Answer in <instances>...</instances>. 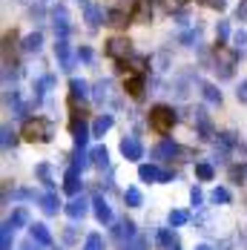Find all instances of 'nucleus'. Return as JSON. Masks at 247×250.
<instances>
[{
    "label": "nucleus",
    "instance_id": "f257e3e1",
    "mask_svg": "<svg viewBox=\"0 0 247 250\" xmlns=\"http://www.w3.org/2000/svg\"><path fill=\"white\" fill-rule=\"evenodd\" d=\"M52 135H55V126L49 118H29L23 124V141L32 144H49Z\"/></svg>",
    "mask_w": 247,
    "mask_h": 250
},
{
    "label": "nucleus",
    "instance_id": "f03ea898",
    "mask_svg": "<svg viewBox=\"0 0 247 250\" xmlns=\"http://www.w3.org/2000/svg\"><path fill=\"white\" fill-rule=\"evenodd\" d=\"M178 124V115H175L173 106H167V104H155L152 109H149V126L155 129V132H170L173 126Z\"/></svg>",
    "mask_w": 247,
    "mask_h": 250
},
{
    "label": "nucleus",
    "instance_id": "7ed1b4c3",
    "mask_svg": "<svg viewBox=\"0 0 247 250\" xmlns=\"http://www.w3.org/2000/svg\"><path fill=\"white\" fill-rule=\"evenodd\" d=\"M55 58H58V63H61L63 72H72L75 63H78V49L69 46L66 38H58V41H55Z\"/></svg>",
    "mask_w": 247,
    "mask_h": 250
},
{
    "label": "nucleus",
    "instance_id": "20e7f679",
    "mask_svg": "<svg viewBox=\"0 0 247 250\" xmlns=\"http://www.w3.org/2000/svg\"><path fill=\"white\" fill-rule=\"evenodd\" d=\"M242 55L233 49V52H224L222 46H216V72H219V78H233V72H236V61H239Z\"/></svg>",
    "mask_w": 247,
    "mask_h": 250
},
{
    "label": "nucleus",
    "instance_id": "39448f33",
    "mask_svg": "<svg viewBox=\"0 0 247 250\" xmlns=\"http://www.w3.org/2000/svg\"><path fill=\"white\" fill-rule=\"evenodd\" d=\"M103 52H106L112 61H121V58H129V55H132V43H129L126 35H112V38H106V49Z\"/></svg>",
    "mask_w": 247,
    "mask_h": 250
},
{
    "label": "nucleus",
    "instance_id": "423d86ee",
    "mask_svg": "<svg viewBox=\"0 0 247 250\" xmlns=\"http://www.w3.org/2000/svg\"><path fill=\"white\" fill-rule=\"evenodd\" d=\"M112 239H115V245H121V248H129V242L135 239V233H138V227L135 222H129V219H121V222H112Z\"/></svg>",
    "mask_w": 247,
    "mask_h": 250
},
{
    "label": "nucleus",
    "instance_id": "0eeeda50",
    "mask_svg": "<svg viewBox=\"0 0 247 250\" xmlns=\"http://www.w3.org/2000/svg\"><path fill=\"white\" fill-rule=\"evenodd\" d=\"M52 29H55V35L58 38H69V32H72V23H69V15H66V9L58 3L55 9H52Z\"/></svg>",
    "mask_w": 247,
    "mask_h": 250
},
{
    "label": "nucleus",
    "instance_id": "6e6552de",
    "mask_svg": "<svg viewBox=\"0 0 247 250\" xmlns=\"http://www.w3.org/2000/svg\"><path fill=\"white\" fill-rule=\"evenodd\" d=\"M121 155L126 161H141L144 158V144L135 135H124L121 138Z\"/></svg>",
    "mask_w": 247,
    "mask_h": 250
},
{
    "label": "nucleus",
    "instance_id": "1a4fd4ad",
    "mask_svg": "<svg viewBox=\"0 0 247 250\" xmlns=\"http://www.w3.org/2000/svg\"><path fill=\"white\" fill-rule=\"evenodd\" d=\"M181 152H184V150H181L175 141H161L155 150L149 152V158H152V161H173V158H178Z\"/></svg>",
    "mask_w": 247,
    "mask_h": 250
},
{
    "label": "nucleus",
    "instance_id": "9d476101",
    "mask_svg": "<svg viewBox=\"0 0 247 250\" xmlns=\"http://www.w3.org/2000/svg\"><path fill=\"white\" fill-rule=\"evenodd\" d=\"M69 129H72L75 147H86V141H89V126H86V121H83V115H81V112H75V115H72Z\"/></svg>",
    "mask_w": 247,
    "mask_h": 250
},
{
    "label": "nucleus",
    "instance_id": "9b49d317",
    "mask_svg": "<svg viewBox=\"0 0 247 250\" xmlns=\"http://www.w3.org/2000/svg\"><path fill=\"white\" fill-rule=\"evenodd\" d=\"M152 21V0H135L129 12V23H149Z\"/></svg>",
    "mask_w": 247,
    "mask_h": 250
},
{
    "label": "nucleus",
    "instance_id": "f8f14e48",
    "mask_svg": "<svg viewBox=\"0 0 247 250\" xmlns=\"http://www.w3.org/2000/svg\"><path fill=\"white\" fill-rule=\"evenodd\" d=\"M89 95H92V86H89L86 81H81V78H72V81H69V101H72V106L83 104Z\"/></svg>",
    "mask_w": 247,
    "mask_h": 250
},
{
    "label": "nucleus",
    "instance_id": "ddd939ff",
    "mask_svg": "<svg viewBox=\"0 0 247 250\" xmlns=\"http://www.w3.org/2000/svg\"><path fill=\"white\" fill-rule=\"evenodd\" d=\"M83 21H86V26L89 29H98V26H103V21H106V12L101 9L98 3H83Z\"/></svg>",
    "mask_w": 247,
    "mask_h": 250
},
{
    "label": "nucleus",
    "instance_id": "4468645a",
    "mask_svg": "<svg viewBox=\"0 0 247 250\" xmlns=\"http://www.w3.org/2000/svg\"><path fill=\"white\" fill-rule=\"evenodd\" d=\"M155 245L158 248H181V239H178V233H175V227L170 225V227H161V230H155Z\"/></svg>",
    "mask_w": 247,
    "mask_h": 250
},
{
    "label": "nucleus",
    "instance_id": "2eb2a0df",
    "mask_svg": "<svg viewBox=\"0 0 247 250\" xmlns=\"http://www.w3.org/2000/svg\"><path fill=\"white\" fill-rule=\"evenodd\" d=\"M193 118H196V129H198V138H201V141H210V138H216V132H213V121L207 118V112H204L201 106L193 112Z\"/></svg>",
    "mask_w": 247,
    "mask_h": 250
},
{
    "label": "nucleus",
    "instance_id": "dca6fc26",
    "mask_svg": "<svg viewBox=\"0 0 247 250\" xmlns=\"http://www.w3.org/2000/svg\"><path fill=\"white\" fill-rule=\"evenodd\" d=\"M92 213H95V219H98L101 225H112V222H115V213H112V207L103 201V196H92Z\"/></svg>",
    "mask_w": 247,
    "mask_h": 250
},
{
    "label": "nucleus",
    "instance_id": "f3484780",
    "mask_svg": "<svg viewBox=\"0 0 247 250\" xmlns=\"http://www.w3.org/2000/svg\"><path fill=\"white\" fill-rule=\"evenodd\" d=\"M124 89H126V95H129V98L141 101L144 95H147V78L135 72L132 78H126V86H124Z\"/></svg>",
    "mask_w": 247,
    "mask_h": 250
},
{
    "label": "nucleus",
    "instance_id": "a211bd4d",
    "mask_svg": "<svg viewBox=\"0 0 247 250\" xmlns=\"http://www.w3.org/2000/svg\"><path fill=\"white\" fill-rule=\"evenodd\" d=\"M86 210H89V199H83V196H75V199L63 207V213H66L69 219H75V222H78V219H83V216H86Z\"/></svg>",
    "mask_w": 247,
    "mask_h": 250
},
{
    "label": "nucleus",
    "instance_id": "6ab92c4d",
    "mask_svg": "<svg viewBox=\"0 0 247 250\" xmlns=\"http://www.w3.org/2000/svg\"><path fill=\"white\" fill-rule=\"evenodd\" d=\"M29 236L41 245V248H52V233L46 225H41V222H35V225H29Z\"/></svg>",
    "mask_w": 247,
    "mask_h": 250
},
{
    "label": "nucleus",
    "instance_id": "aec40b11",
    "mask_svg": "<svg viewBox=\"0 0 247 250\" xmlns=\"http://www.w3.org/2000/svg\"><path fill=\"white\" fill-rule=\"evenodd\" d=\"M81 187H83V181H81V170L69 167L66 175H63V190H66L69 196H78V193H81Z\"/></svg>",
    "mask_w": 247,
    "mask_h": 250
},
{
    "label": "nucleus",
    "instance_id": "412c9836",
    "mask_svg": "<svg viewBox=\"0 0 247 250\" xmlns=\"http://www.w3.org/2000/svg\"><path fill=\"white\" fill-rule=\"evenodd\" d=\"M21 49L26 55H38V52L43 49V32H32V35H26L23 41H21Z\"/></svg>",
    "mask_w": 247,
    "mask_h": 250
},
{
    "label": "nucleus",
    "instance_id": "4be33fe9",
    "mask_svg": "<svg viewBox=\"0 0 247 250\" xmlns=\"http://www.w3.org/2000/svg\"><path fill=\"white\" fill-rule=\"evenodd\" d=\"M38 204H41V210H43L46 216H55V213L61 210V199L55 196V190H46L43 196H38Z\"/></svg>",
    "mask_w": 247,
    "mask_h": 250
},
{
    "label": "nucleus",
    "instance_id": "5701e85b",
    "mask_svg": "<svg viewBox=\"0 0 247 250\" xmlns=\"http://www.w3.org/2000/svg\"><path fill=\"white\" fill-rule=\"evenodd\" d=\"M112 124H115V118L109 115V112H103V115H98L95 121H92V135L95 138H103L109 129H112Z\"/></svg>",
    "mask_w": 247,
    "mask_h": 250
},
{
    "label": "nucleus",
    "instance_id": "b1692460",
    "mask_svg": "<svg viewBox=\"0 0 247 250\" xmlns=\"http://www.w3.org/2000/svg\"><path fill=\"white\" fill-rule=\"evenodd\" d=\"M138 178L144 181V184H152V181H161V164H141L138 167Z\"/></svg>",
    "mask_w": 247,
    "mask_h": 250
},
{
    "label": "nucleus",
    "instance_id": "393cba45",
    "mask_svg": "<svg viewBox=\"0 0 247 250\" xmlns=\"http://www.w3.org/2000/svg\"><path fill=\"white\" fill-rule=\"evenodd\" d=\"M198 89H201V95L207 104H222V89L216 86V83H210V81H201L198 83Z\"/></svg>",
    "mask_w": 247,
    "mask_h": 250
},
{
    "label": "nucleus",
    "instance_id": "a878e982",
    "mask_svg": "<svg viewBox=\"0 0 247 250\" xmlns=\"http://www.w3.org/2000/svg\"><path fill=\"white\" fill-rule=\"evenodd\" d=\"M109 89H112V83H109V81H95V83H92V95H89V98L95 101V104H103V101L112 98V95H109Z\"/></svg>",
    "mask_w": 247,
    "mask_h": 250
},
{
    "label": "nucleus",
    "instance_id": "bb28decb",
    "mask_svg": "<svg viewBox=\"0 0 247 250\" xmlns=\"http://www.w3.org/2000/svg\"><path fill=\"white\" fill-rule=\"evenodd\" d=\"M193 167H196V178H201V181L216 178V161H196Z\"/></svg>",
    "mask_w": 247,
    "mask_h": 250
},
{
    "label": "nucleus",
    "instance_id": "cd10ccee",
    "mask_svg": "<svg viewBox=\"0 0 247 250\" xmlns=\"http://www.w3.org/2000/svg\"><path fill=\"white\" fill-rule=\"evenodd\" d=\"M89 158H92V167H98V170H106L109 167V152H106V147L89 150Z\"/></svg>",
    "mask_w": 247,
    "mask_h": 250
},
{
    "label": "nucleus",
    "instance_id": "c85d7f7f",
    "mask_svg": "<svg viewBox=\"0 0 247 250\" xmlns=\"http://www.w3.org/2000/svg\"><path fill=\"white\" fill-rule=\"evenodd\" d=\"M15 230H18V227L12 225V222H3V227H0V248L3 250L12 248V242H15Z\"/></svg>",
    "mask_w": 247,
    "mask_h": 250
},
{
    "label": "nucleus",
    "instance_id": "c756f323",
    "mask_svg": "<svg viewBox=\"0 0 247 250\" xmlns=\"http://www.w3.org/2000/svg\"><path fill=\"white\" fill-rule=\"evenodd\" d=\"M0 144H3V150H12V147L18 144V135H15L12 124H3V126H0Z\"/></svg>",
    "mask_w": 247,
    "mask_h": 250
},
{
    "label": "nucleus",
    "instance_id": "7c9ffc66",
    "mask_svg": "<svg viewBox=\"0 0 247 250\" xmlns=\"http://www.w3.org/2000/svg\"><path fill=\"white\" fill-rule=\"evenodd\" d=\"M89 164H92L89 152H83V147H75V152H72V167L75 170H86Z\"/></svg>",
    "mask_w": 247,
    "mask_h": 250
},
{
    "label": "nucleus",
    "instance_id": "2f4dec72",
    "mask_svg": "<svg viewBox=\"0 0 247 250\" xmlns=\"http://www.w3.org/2000/svg\"><path fill=\"white\" fill-rule=\"evenodd\" d=\"M167 222H170L173 227H184L187 222H190V213H187V210H181V207H175V210L167 213Z\"/></svg>",
    "mask_w": 247,
    "mask_h": 250
},
{
    "label": "nucleus",
    "instance_id": "473e14b6",
    "mask_svg": "<svg viewBox=\"0 0 247 250\" xmlns=\"http://www.w3.org/2000/svg\"><path fill=\"white\" fill-rule=\"evenodd\" d=\"M35 175L43 181V187H46V190H55V181L49 178V161H41V164L35 167Z\"/></svg>",
    "mask_w": 247,
    "mask_h": 250
},
{
    "label": "nucleus",
    "instance_id": "72a5a7b5",
    "mask_svg": "<svg viewBox=\"0 0 247 250\" xmlns=\"http://www.w3.org/2000/svg\"><path fill=\"white\" fill-rule=\"evenodd\" d=\"M216 141L227 147V150H233V147H239V135L236 132H230V129H224V132H216Z\"/></svg>",
    "mask_w": 247,
    "mask_h": 250
},
{
    "label": "nucleus",
    "instance_id": "f704fd0d",
    "mask_svg": "<svg viewBox=\"0 0 247 250\" xmlns=\"http://www.w3.org/2000/svg\"><path fill=\"white\" fill-rule=\"evenodd\" d=\"M124 201H126V207H141V204H144V196H141V190H138V187H126Z\"/></svg>",
    "mask_w": 247,
    "mask_h": 250
},
{
    "label": "nucleus",
    "instance_id": "c9c22d12",
    "mask_svg": "<svg viewBox=\"0 0 247 250\" xmlns=\"http://www.w3.org/2000/svg\"><path fill=\"white\" fill-rule=\"evenodd\" d=\"M227 38H233V29H230V21H219L216 26V46H222Z\"/></svg>",
    "mask_w": 247,
    "mask_h": 250
},
{
    "label": "nucleus",
    "instance_id": "e433bc0d",
    "mask_svg": "<svg viewBox=\"0 0 247 250\" xmlns=\"http://www.w3.org/2000/svg\"><path fill=\"white\" fill-rule=\"evenodd\" d=\"M233 46H236L239 55H245L247 52V32L245 29H236V32H233Z\"/></svg>",
    "mask_w": 247,
    "mask_h": 250
},
{
    "label": "nucleus",
    "instance_id": "4c0bfd02",
    "mask_svg": "<svg viewBox=\"0 0 247 250\" xmlns=\"http://www.w3.org/2000/svg\"><path fill=\"white\" fill-rule=\"evenodd\" d=\"M15 227H26L29 225V210H23V207H18V210H12V219H9Z\"/></svg>",
    "mask_w": 247,
    "mask_h": 250
},
{
    "label": "nucleus",
    "instance_id": "58836bf2",
    "mask_svg": "<svg viewBox=\"0 0 247 250\" xmlns=\"http://www.w3.org/2000/svg\"><path fill=\"white\" fill-rule=\"evenodd\" d=\"M83 248H86V250H101V248H103V236H101V233H86Z\"/></svg>",
    "mask_w": 247,
    "mask_h": 250
},
{
    "label": "nucleus",
    "instance_id": "ea45409f",
    "mask_svg": "<svg viewBox=\"0 0 247 250\" xmlns=\"http://www.w3.org/2000/svg\"><path fill=\"white\" fill-rule=\"evenodd\" d=\"M230 199H233V196H230V190H227V187H216V190L210 193V201H213V204H227Z\"/></svg>",
    "mask_w": 247,
    "mask_h": 250
},
{
    "label": "nucleus",
    "instance_id": "a19ab883",
    "mask_svg": "<svg viewBox=\"0 0 247 250\" xmlns=\"http://www.w3.org/2000/svg\"><path fill=\"white\" fill-rule=\"evenodd\" d=\"M106 21H109L112 26H124L126 21H129V15L121 12V9H112V12H106Z\"/></svg>",
    "mask_w": 247,
    "mask_h": 250
},
{
    "label": "nucleus",
    "instance_id": "79ce46f5",
    "mask_svg": "<svg viewBox=\"0 0 247 250\" xmlns=\"http://www.w3.org/2000/svg\"><path fill=\"white\" fill-rule=\"evenodd\" d=\"M12 199H18V201H35L38 196H35V190H29V187H18V190H12Z\"/></svg>",
    "mask_w": 247,
    "mask_h": 250
},
{
    "label": "nucleus",
    "instance_id": "37998d69",
    "mask_svg": "<svg viewBox=\"0 0 247 250\" xmlns=\"http://www.w3.org/2000/svg\"><path fill=\"white\" fill-rule=\"evenodd\" d=\"M78 239H81V230L75 225H69L63 230V245H78Z\"/></svg>",
    "mask_w": 247,
    "mask_h": 250
},
{
    "label": "nucleus",
    "instance_id": "c03bdc74",
    "mask_svg": "<svg viewBox=\"0 0 247 250\" xmlns=\"http://www.w3.org/2000/svg\"><path fill=\"white\" fill-rule=\"evenodd\" d=\"M245 178H247V167H239V164L230 167V181H233V184H242Z\"/></svg>",
    "mask_w": 247,
    "mask_h": 250
},
{
    "label": "nucleus",
    "instance_id": "a18cd8bd",
    "mask_svg": "<svg viewBox=\"0 0 247 250\" xmlns=\"http://www.w3.org/2000/svg\"><path fill=\"white\" fill-rule=\"evenodd\" d=\"M198 35H201V32H198V26H196V29H187V32H184L178 41H181L184 46H190V43H196V41H198Z\"/></svg>",
    "mask_w": 247,
    "mask_h": 250
},
{
    "label": "nucleus",
    "instance_id": "49530a36",
    "mask_svg": "<svg viewBox=\"0 0 247 250\" xmlns=\"http://www.w3.org/2000/svg\"><path fill=\"white\" fill-rule=\"evenodd\" d=\"M227 158H230V150L219 144V147H216V152H213V161H216V164H227Z\"/></svg>",
    "mask_w": 247,
    "mask_h": 250
},
{
    "label": "nucleus",
    "instance_id": "de8ad7c7",
    "mask_svg": "<svg viewBox=\"0 0 247 250\" xmlns=\"http://www.w3.org/2000/svg\"><path fill=\"white\" fill-rule=\"evenodd\" d=\"M92 46H78V61H83V63H92Z\"/></svg>",
    "mask_w": 247,
    "mask_h": 250
},
{
    "label": "nucleus",
    "instance_id": "09e8293b",
    "mask_svg": "<svg viewBox=\"0 0 247 250\" xmlns=\"http://www.w3.org/2000/svg\"><path fill=\"white\" fill-rule=\"evenodd\" d=\"M190 201H193L196 207H201V201H204V190H201V187H193V190H190Z\"/></svg>",
    "mask_w": 247,
    "mask_h": 250
},
{
    "label": "nucleus",
    "instance_id": "8fccbe9b",
    "mask_svg": "<svg viewBox=\"0 0 247 250\" xmlns=\"http://www.w3.org/2000/svg\"><path fill=\"white\" fill-rule=\"evenodd\" d=\"M236 98H239V104H247V78L236 86Z\"/></svg>",
    "mask_w": 247,
    "mask_h": 250
},
{
    "label": "nucleus",
    "instance_id": "3c124183",
    "mask_svg": "<svg viewBox=\"0 0 247 250\" xmlns=\"http://www.w3.org/2000/svg\"><path fill=\"white\" fill-rule=\"evenodd\" d=\"M3 81H6V83H9V81H18V72H15V66H9V63L3 66Z\"/></svg>",
    "mask_w": 247,
    "mask_h": 250
},
{
    "label": "nucleus",
    "instance_id": "603ef678",
    "mask_svg": "<svg viewBox=\"0 0 247 250\" xmlns=\"http://www.w3.org/2000/svg\"><path fill=\"white\" fill-rule=\"evenodd\" d=\"M29 18H32V21H41V18H43V6H41V3H35V6L29 9Z\"/></svg>",
    "mask_w": 247,
    "mask_h": 250
},
{
    "label": "nucleus",
    "instance_id": "864d4df0",
    "mask_svg": "<svg viewBox=\"0 0 247 250\" xmlns=\"http://www.w3.org/2000/svg\"><path fill=\"white\" fill-rule=\"evenodd\" d=\"M149 242H147V236H141V233H135V239L129 242V248H147Z\"/></svg>",
    "mask_w": 247,
    "mask_h": 250
},
{
    "label": "nucleus",
    "instance_id": "5fc2aeb1",
    "mask_svg": "<svg viewBox=\"0 0 247 250\" xmlns=\"http://www.w3.org/2000/svg\"><path fill=\"white\" fill-rule=\"evenodd\" d=\"M173 18H175V23H181V26H187V21H190V15H187L184 9H178V12H173Z\"/></svg>",
    "mask_w": 247,
    "mask_h": 250
},
{
    "label": "nucleus",
    "instance_id": "6e6d98bb",
    "mask_svg": "<svg viewBox=\"0 0 247 250\" xmlns=\"http://www.w3.org/2000/svg\"><path fill=\"white\" fill-rule=\"evenodd\" d=\"M236 18H239V21H247V0H242V3H239V9H236Z\"/></svg>",
    "mask_w": 247,
    "mask_h": 250
},
{
    "label": "nucleus",
    "instance_id": "4d7b16f0",
    "mask_svg": "<svg viewBox=\"0 0 247 250\" xmlns=\"http://www.w3.org/2000/svg\"><path fill=\"white\" fill-rule=\"evenodd\" d=\"M204 3H207L210 9H216V12H222L224 6H227V0H204Z\"/></svg>",
    "mask_w": 247,
    "mask_h": 250
},
{
    "label": "nucleus",
    "instance_id": "13d9d810",
    "mask_svg": "<svg viewBox=\"0 0 247 250\" xmlns=\"http://www.w3.org/2000/svg\"><path fill=\"white\" fill-rule=\"evenodd\" d=\"M175 175H178L175 170H161V181H173Z\"/></svg>",
    "mask_w": 247,
    "mask_h": 250
},
{
    "label": "nucleus",
    "instance_id": "bf43d9fd",
    "mask_svg": "<svg viewBox=\"0 0 247 250\" xmlns=\"http://www.w3.org/2000/svg\"><path fill=\"white\" fill-rule=\"evenodd\" d=\"M81 3H86V0H81Z\"/></svg>",
    "mask_w": 247,
    "mask_h": 250
}]
</instances>
